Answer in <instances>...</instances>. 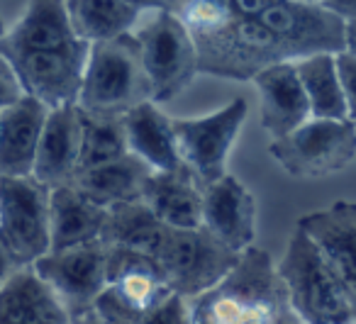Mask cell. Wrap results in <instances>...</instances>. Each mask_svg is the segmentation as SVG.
Segmentation results:
<instances>
[{
  "mask_svg": "<svg viewBox=\"0 0 356 324\" xmlns=\"http://www.w3.org/2000/svg\"><path fill=\"white\" fill-rule=\"evenodd\" d=\"M188 324H300L271 254L249 246L237 266L188 300Z\"/></svg>",
  "mask_w": 356,
  "mask_h": 324,
  "instance_id": "obj_1",
  "label": "cell"
},
{
  "mask_svg": "<svg viewBox=\"0 0 356 324\" xmlns=\"http://www.w3.org/2000/svg\"><path fill=\"white\" fill-rule=\"evenodd\" d=\"M300 324H356V312L341 280L320 246L300 229L291 234L276 266Z\"/></svg>",
  "mask_w": 356,
  "mask_h": 324,
  "instance_id": "obj_2",
  "label": "cell"
},
{
  "mask_svg": "<svg viewBox=\"0 0 356 324\" xmlns=\"http://www.w3.org/2000/svg\"><path fill=\"white\" fill-rule=\"evenodd\" d=\"M152 100L134 32L118 40L90 44L79 108L95 118H124L129 110Z\"/></svg>",
  "mask_w": 356,
  "mask_h": 324,
  "instance_id": "obj_3",
  "label": "cell"
},
{
  "mask_svg": "<svg viewBox=\"0 0 356 324\" xmlns=\"http://www.w3.org/2000/svg\"><path fill=\"white\" fill-rule=\"evenodd\" d=\"M198 54V74L229 81H254L276 64L296 61L281 37L259 20L229 17L213 30L191 35Z\"/></svg>",
  "mask_w": 356,
  "mask_h": 324,
  "instance_id": "obj_4",
  "label": "cell"
},
{
  "mask_svg": "<svg viewBox=\"0 0 356 324\" xmlns=\"http://www.w3.org/2000/svg\"><path fill=\"white\" fill-rule=\"evenodd\" d=\"M239 256L225 249L203 227L173 229L166 227L152 259L159 264L171 293L191 300L218 285L237 266Z\"/></svg>",
  "mask_w": 356,
  "mask_h": 324,
  "instance_id": "obj_5",
  "label": "cell"
},
{
  "mask_svg": "<svg viewBox=\"0 0 356 324\" xmlns=\"http://www.w3.org/2000/svg\"><path fill=\"white\" fill-rule=\"evenodd\" d=\"M134 40L152 88V103H168L193 83L198 76L195 42L173 13H156L134 32Z\"/></svg>",
  "mask_w": 356,
  "mask_h": 324,
  "instance_id": "obj_6",
  "label": "cell"
},
{
  "mask_svg": "<svg viewBox=\"0 0 356 324\" xmlns=\"http://www.w3.org/2000/svg\"><path fill=\"white\" fill-rule=\"evenodd\" d=\"M49 193L32 176H0V241L17 268L49 254Z\"/></svg>",
  "mask_w": 356,
  "mask_h": 324,
  "instance_id": "obj_7",
  "label": "cell"
},
{
  "mask_svg": "<svg viewBox=\"0 0 356 324\" xmlns=\"http://www.w3.org/2000/svg\"><path fill=\"white\" fill-rule=\"evenodd\" d=\"M268 154L296 178H325L344 171L356 159V122L351 120H315L276 139Z\"/></svg>",
  "mask_w": 356,
  "mask_h": 324,
  "instance_id": "obj_8",
  "label": "cell"
},
{
  "mask_svg": "<svg viewBox=\"0 0 356 324\" xmlns=\"http://www.w3.org/2000/svg\"><path fill=\"white\" fill-rule=\"evenodd\" d=\"M247 115L249 103L244 98H234L225 108L203 118L173 120L178 156L203 188L227 176V156Z\"/></svg>",
  "mask_w": 356,
  "mask_h": 324,
  "instance_id": "obj_9",
  "label": "cell"
},
{
  "mask_svg": "<svg viewBox=\"0 0 356 324\" xmlns=\"http://www.w3.org/2000/svg\"><path fill=\"white\" fill-rule=\"evenodd\" d=\"M90 54L88 42L59 51H20L0 54L10 64L22 93L40 100L49 110L79 105L83 86L86 61Z\"/></svg>",
  "mask_w": 356,
  "mask_h": 324,
  "instance_id": "obj_10",
  "label": "cell"
},
{
  "mask_svg": "<svg viewBox=\"0 0 356 324\" xmlns=\"http://www.w3.org/2000/svg\"><path fill=\"white\" fill-rule=\"evenodd\" d=\"M108 256L110 244L100 239L66 251H49L32 268L71 314H81L93 307L108 285Z\"/></svg>",
  "mask_w": 356,
  "mask_h": 324,
  "instance_id": "obj_11",
  "label": "cell"
},
{
  "mask_svg": "<svg viewBox=\"0 0 356 324\" xmlns=\"http://www.w3.org/2000/svg\"><path fill=\"white\" fill-rule=\"evenodd\" d=\"M259 22L281 37L296 61L312 54L344 51V20L315 3L278 0L259 17Z\"/></svg>",
  "mask_w": 356,
  "mask_h": 324,
  "instance_id": "obj_12",
  "label": "cell"
},
{
  "mask_svg": "<svg viewBox=\"0 0 356 324\" xmlns=\"http://www.w3.org/2000/svg\"><path fill=\"white\" fill-rule=\"evenodd\" d=\"M203 227L213 239L234 254L254 246L257 234V202L242 181L222 176L203 188Z\"/></svg>",
  "mask_w": 356,
  "mask_h": 324,
  "instance_id": "obj_13",
  "label": "cell"
},
{
  "mask_svg": "<svg viewBox=\"0 0 356 324\" xmlns=\"http://www.w3.org/2000/svg\"><path fill=\"white\" fill-rule=\"evenodd\" d=\"M298 227L320 246L356 312V202H334L315 210L300 217Z\"/></svg>",
  "mask_w": 356,
  "mask_h": 324,
  "instance_id": "obj_14",
  "label": "cell"
},
{
  "mask_svg": "<svg viewBox=\"0 0 356 324\" xmlns=\"http://www.w3.org/2000/svg\"><path fill=\"white\" fill-rule=\"evenodd\" d=\"M254 86L259 90L261 127L271 134L273 142L288 137L310 120V103L305 98L293 61L261 71L254 79Z\"/></svg>",
  "mask_w": 356,
  "mask_h": 324,
  "instance_id": "obj_15",
  "label": "cell"
},
{
  "mask_svg": "<svg viewBox=\"0 0 356 324\" xmlns=\"http://www.w3.org/2000/svg\"><path fill=\"white\" fill-rule=\"evenodd\" d=\"M71 27L66 0H27L22 17L0 40V54L59 51L81 44Z\"/></svg>",
  "mask_w": 356,
  "mask_h": 324,
  "instance_id": "obj_16",
  "label": "cell"
},
{
  "mask_svg": "<svg viewBox=\"0 0 356 324\" xmlns=\"http://www.w3.org/2000/svg\"><path fill=\"white\" fill-rule=\"evenodd\" d=\"M49 108L22 95L0 110V176H32Z\"/></svg>",
  "mask_w": 356,
  "mask_h": 324,
  "instance_id": "obj_17",
  "label": "cell"
},
{
  "mask_svg": "<svg viewBox=\"0 0 356 324\" xmlns=\"http://www.w3.org/2000/svg\"><path fill=\"white\" fill-rule=\"evenodd\" d=\"M81 156V108L66 105V108L49 110L42 142L37 149L32 178L44 183L47 188L69 186L79 173Z\"/></svg>",
  "mask_w": 356,
  "mask_h": 324,
  "instance_id": "obj_18",
  "label": "cell"
},
{
  "mask_svg": "<svg viewBox=\"0 0 356 324\" xmlns=\"http://www.w3.org/2000/svg\"><path fill=\"white\" fill-rule=\"evenodd\" d=\"M142 202L161 225L198 229L203 225V186L186 166L156 173L144 181Z\"/></svg>",
  "mask_w": 356,
  "mask_h": 324,
  "instance_id": "obj_19",
  "label": "cell"
},
{
  "mask_svg": "<svg viewBox=\"0 0 356 324\" xmlns=\"http://www.w3.org/2000/svg\"><path fill=\"white\" fill-rule=\"evenodd\" d=\"M108 210L76 188L59 186L49 193V251H66L74 246L93 244L105 236Z\"/></svg>",
  "mask_w": 356,
  "mask_h": 324,
  "instance_id": "obj_20",
  "label": "cell"
},
{
  "mask_svg": "<svg viewBox=\"0 0 356 324\" xmlns=\"http://www.w3.org/2000/svg\"><path fill=\"white\" fill-rule=\"evenodd\" d=\"M108 285L142 314L173 295L156 261L142 251L124 249V246H110Z\"/></svg>",
  "mask_w": 356,
  "mask_h": 324,
  "instance_id": "obj_21",
  "label": "cell"
},
{
  "mask_svg": "<svg viewBox=\"0 0 356 324\" xmlns=\"http://www.w3.org/2000/svg\"><path fill=\"white\" fill-rule=\"evenodd\" d=\"M127 149L132 156L142 159L152 171H176L184 166L178 156L173 120L159 110L156 103H142L122 118Z\"/></svg>",
  "mask_w": 356,
  "mask_h": 324,
  "instance_id": "obj_22",
  "label": "cell"
},
{
  "mask_svg": "<svg viewBox=\"0 0 356 324\" xmlns=\"http://www.w3.org/2000/svg\"><path fill=\"white\" fill-rule=\"evenodd\" d=\"M0 324H71V312L30 266L0 290Z\"/></svg>",
  "mask_w": 356,
  "mask_h": 324,
  "instance_id": "obj_23",
  "label": "cell"
},
{
  "mask_svg": "<svg viewBox=\"0 0 356 324\" xmlns=\"http://www.w3.org/2000/svg\"><path fill=\"white\" fill-rule=\"evenodd\" d=\"M152 173L154 171L142 159L127 154V156L118 159V161L79 171L69 186L76 188V191L83 197H88L90 202L110 210V207H115V205L142 200L144 181H147Z\"/></svg>",
  "mask_w": 356,
  "mask_h": 324,
  "instance_id": "obj_24",
  "label": "cell"
},
{
  "mask_svg": "<svg viewBox=\"0 0 356 324\" xmlns=\"http://www.w3.org/2000/svg\"><path fill=\"white\" fill-rule=\"evenodd\" d=\"M293 64H296V74L302 83L307 103H310V118L349 120L334 54H312L293 61Z\"/></svg>",
  "mask_w": 356,
  "mask_h": 324,
  "instance_id": "obj_25",
  "label": "cell"
},
{
  "mask_svg": "<svg viewBox=\"0 0 356 324\" xmlns=\"http://www.w3.org/2000/svg\"><path fill=\"white\" fill-rule=\"evenodd\" d=\"M66 13L76 37L88 44L129 35L142 15L120 0H66Z\"/></svg>",
  "mask_w": 356,
  "mask_h": 324,
  "instance_id": "obj_26",
  "label": "cell"
},
{
  "mask_svg": "<svg viewBox=\"0 0 356 324\" xmlns=\"http://www.w3.org/2000/svg\"><path fill=\"white\" fill-rule=\"evenodd\" d=\"M163 229L166 225H161L142 200L124 202V205H115L108 210V227H105L103 241H108L110 246H124V249L152 256Z\"/></svg>",
  "mask_w": 356,
  "mask_h": 324,
  "instance_id": "obj_27",
  "label": "cell"
},
{
  "mask_svg": "<svg viewBox=\"0 0 356 324\" xmlns=\"http://www.w3.org/2000/svg\"><path fill=\"white\" fill-rule=\"evenodd\" d=\"M127 134L122 118H95L81 110V156L79 171L103 166L127 156Z\"/></svg>",
  "mask_w": 356,
  "mask_h": 324,
  "instance_id": "obj_28",
  "label": "cell"
},
{
  "mask_svg": "<svg viewBox=\"0 0 356 324\" xmlns=\"http://www.w3.org/2000/svg\"><path fill=\"white\" fill-rule=\"evenodd\" d=\"M90 312L95 314L100 324H139L144 314L137 312L132 305H127L110 285H105L103 293L95 298Z\"/></svg>",
  "mask_w": 356,
  "mask_h": 324,
  "instance_id": "obj_29",
  "label": "cell"
},
{
  "mask_svg": "<svg viewBox=\"0 0 356 324\" xmlns=\"http://www.w3.org/2000/svg\"><path fill=\"white\" fill-rule=\"evenodd\" d=\"M139 324H188V300L181 295H168L163 302L149 309Z\"/></svg>",
  "mask_w": 356,
  "mask_h": 324,
  "instance_id": "obj_30",
  "label": "cell"
},
{
  "mask_svg": "<svg viewBox=\"0 0 356 324\" xmlns=\"http://www.w3.org/2000/svg\"><path fill=\"white\" fill-rule=\"evenodd\" d=\"M337 61V74L341 81V90H344L346 110H349V120L356 122V56L349 51H339L334 54Z\"/></svg>",
  "mask_w": 356,
  "mask_h": 324,
  "instance_id": "obj_31",
  "label": "cell"
},
{
  "mask_svg": "<svg viewBox=\"0 0 356 324\" xmlns=\"http://www.w3.org/2000/svg\"><path fill=\"white\" fill-rule=\"evenodd\" d=\"M22 95L25 93H22V88H20V83H17L15 74H13L10 64L0 56V110L13 105L15 100H20Z\"/></svg>",
  "mask_w": 356,
  "mask_h": 324,
  "instance_id": "obj_32",
  "label": "cell"
},
{
  "mask_svg": "<svg viewBox=\"0 0 356 324\" xmlns=\"http://www.w3.org/2000/svg\"><path fill=\"white\" fill-rule=\"evenodd\" d=\"M322 8H327L330 13H334L341 20H354L356 17V0H322Z\"/></svg>",
  "mask_w": 356,
  "mask_h": 324,
  "instance_id": "obj_33",
  "label": "cell"
},
{
  "mask_svg": "<svg viewBox=\"0 0 356 324\" xmlns=\"http://www.w3.org/2000/svg\"><path fill=\"white\" fill-rule=\"evenodd\" d=\"M17 270H20V268L15 266V261L10 259V254H8L6 246H3V241H0V290L6 288L8 280H10Z\"/></svg>",
  "mask_w": 356,
  "mask_h": 324,
  "instance_id": "obj_34",
  "label": "cell"
},
{
  "mask_svg": "<svg viewBox=\"0 0 356 324\" xmlns=\"http://www.w3.org/2000/svg\"><path fill=\"white\" fill-rule=\"evenodd\" d=\"M120 3L134 8L137 13H144V10L161 13V10H166V0H120Z\"/></svg>",
  "mask_w": 356,
  "mask_h": 324,
  "instance_id": "obj_35",
  "label": "cell"
},
{
  "mask_svg": "<svg viewBox=\"0 0 356 324\" xmlns=\"http://www.w3.org/2000/svg\"><path fill=\"white\" fill-rule=\"evenodd\" d=\"M344 51L356 56V17L344 22Z\"/></svg>",
  "mask_w": 356,
  "mask_h": 324,
  "instance_id": "obj_36",
  "label": "cell"
},
{
  "mask_svg": "<svg viewBox=\"0 0 356 324\" xmlns=\"http://www.w3.org/2000/svg\"><path fill=\"white\" fill-rule=\"evenodd\" d=\"M71 324H100L98 319H95V314L90 312H81V314H71Z\"/></svg>",
  "mask_w": 356,
  "mask_h": 324,
  "instance_id": "obj_37",
  "label": "cell"
},
{
  "mask_svg": "<svg viewBox=\"0 0 356 324\" xmlns=\"http://www.w3.org/2000/svg\"><path fill=\"white\" fill-rule=\"evenodd\" d=\"M6 22H3V17H0V40H3V37H6Z\"/></svg>",
  "mask_w": 356,
  "mask_h": 324,
  "instance_id": "obj_38",
  "label": "cell"
},
{
  "mask_svg": "<svg viewBox=\"0 0 356 324\" xmlns=\"http://www.w3.org/2000/svg\"><path fill=\"white\" fill-rule=\"evenodd\" d=\"M296 3H315V6H320L322 0H296Z\"/></svg>",
  "mask_w": 356,
  "mask_h": 324,
  "instance_id": "obj_39",
  "label": "cell"
}]
</instances>
